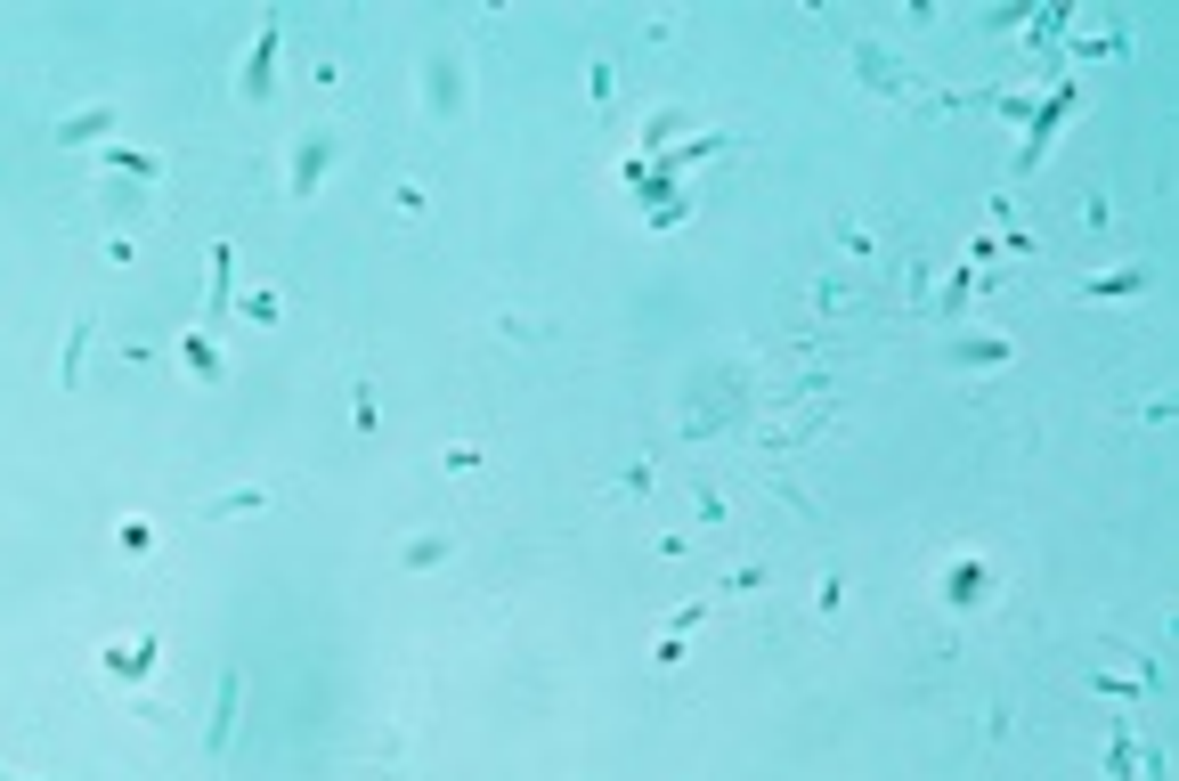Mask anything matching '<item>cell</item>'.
I'll list each match as a JSON object with an SVG mask.
<instances>
[{"instance_id": "2", "label": "cell", "mask_w": 1179, "mask_h": 781, "mask_svg": "<svg viewBox=\"0 0 1179 781\" xmlns=\"http://www.w3.org/2000/svg\"><path fill=\"white\" fill-rule=\"evenodd\" d=\"M269 497L261 489H236V497H220V505H204V521H228V513H261Z\"/></svg>"}, {"instance_id": "1", "label": "cell", "mask_w": 1179, "mask_h": 781, "mask_svg": "<svg viewBox=\"0 0 1179 781\" xmlns=\"http://www.w3.org/2000/svg\"><path fill=\"white\" fill-rule=\"evenodd\" d=\"M269 49H277V33L253 41V57H244V90H269Z\"/></svg>"}]
</instances>
